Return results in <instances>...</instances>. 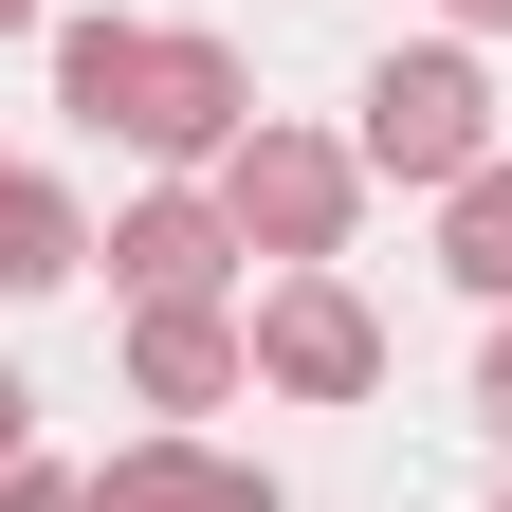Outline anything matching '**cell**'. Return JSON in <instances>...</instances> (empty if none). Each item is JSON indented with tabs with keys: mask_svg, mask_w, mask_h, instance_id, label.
Here are the masks:
<instances>
[{
	"mask_svg": "<svg viewBox=\"0 0 512 512\" xmlns=\"http://www.w3.org/2000/svg\"><path fill=\"white\" fill-rule=\"evenodd\" d=\"M202 183H220L238 256H275V275H348V220H366V165H348V128H293V110H256V128H238Z\"/></svg>",
	"mask_w": 512,
	"mask_h": 512,
	"instance_id": "obj_1",
	"label": "cell"
},
{
	"mask_svg": "<svg viewBox=\"0 0 512 512\" xmlns=\"http://www.w3.org/2000/svg\"><path fill=\"white\" fill-rule=\"evenodd\" d=\"M348 165L366 183H476L494 165V92H476V37H421V55H384V74L348 92Z\"/></svg>",
	"mask_w": 512,
	"mask_h": 512,
	"instance_id": "obj_2",
	"label": "cell"
},
{
	"mask_svg": "<svg viewBox=\"0 0 512 512\" xmlns=\"http://www.w3.org/2000/svg\"><path fill=\"white\" fill-rule=\"evenodd\" d=\"M256 128V55L238 37H183V19H147L128 37V92H110V147H147L165 183H202L220 147Z\"/></svg>",
	"mask_w": 512,
	"mask_h": 512,
	"instance_id": "obj_3",
	"label": "cell"
},
{
	"mask_svg": "<svg viewBox=\"0 0 512 512\" xmlns=\"http://www.w3.org/2000/svg\"><path fill=\"white\" fill-rule=\"evenodd\" d=\"M238 348H256V403H366L384 384V311L348 275H275L238 311Z\"/></svg>",
	"mask_w": 512,
	"mask_h": 512,
	"instance_id": "obj_4",
	"label": "cell"
},
{
	"mask_svg": "<svg viewBox=\"0 0 512 512\" xmlns=\"http://www.w3.org/2000/svg\"><path fill=\"white\" fill-rule=\"evenodd\" d=\"M92 256H110L128 311H238V220H220V183H147Z\"/></svg>",
	"mask_w": 512,
	"mask_h": 512,
	"instance_id": "obj_5",
	"label": "cell"
},
{
	"mask_svg": "<svg viewBox=\"0 0 512 512\" xmlns=\"http://www.w3.org/2000/svg\"><path fill=\"white\" fill-rule=\"evenodd\" d=\"M92 512H293L256 458H220L202 421H147V439H110L92 458Z\"/></svg>",
	"mask_w": 512,
	"mask_h": 512,
	"instance_id": "obj_6",
	"label": "cell"
},
{
	"mask_svg": "<svg viewBox=\"0 0 512 512\" xmlns=\"http://www.w3.org/2000/svg\"><path fill=\"white\" fill-rule=\"evenodd\" d=\"M238 384H256L238 311H128V403H147V421H220Z\"/></svg>",
	"mask_w": 512,
	"mask_h": 512,
	"instance_id": "obj_7",
	"label": "cell"
},
{
	"mask_svg": "<svg viewBox=\"0 0 512 512\" xmlns=\"http://www.w3.org/2000/svg\"><path fill=\"white\" fill-rule=\"evenodd\" d=\"M92 275V202L55 165H0V293H74Z\"/></svg>",
	"mask_w": 512,
	"mask_h": 512,
	"instance_id": "obj_8",
	"label": "cell"
},
{
	"mask_svg": "<svg viewBox=\"0 0 512 512\" xmlns=\"http://www.w3.org/2000/svg\"><path fill=\"white\" fill-rule=\"evenodd\" d=\"M439 275H458L476 311H512V147L476 183H439Z\"/></svg>",
	"mask_w": 512,
	"mask_h": 512,
	"instance_id": "obj_9",
	"label": "cell"
},
{
	"mask_svg": "<svg viewBox=\"0 0 512 512\" xmlns=\"http://www.w3.org/2000/svg\"><path fill=\"white\" fill-rule=\"evenodd\" d=\"M128 37H147V19H55V110H74V128H110V92H128Z\"/></svg>",
	"mask_w": 512,
	"mask_h": 512,
	"instance_id": "obj_10",
	"label": "cell"
},
{
	"mask_svg": "<svg viewBox=\"0 0 512 512\" xmlns=\"http://www.w3.org/2000/svg\"><path fill=\"white\" fill-rule=\"evenodd\" d=\"M476 439L512 458V311H494V348H476Z\"/></svg>",
	"mask_w": 512,
	"mask_h": 512,
	"instance_id": "obj_11",
	"label": "cell"
},
{
	"mask_svg": "<svg viewBox=\"0 0 512 512\" xmlns=\"http://www.w3.org/2000/svg\"><path fill=\"white\" fill-rule=\"evenodd\" d=\"M0 512H92V476H55V458H19V476H0Z\"/></svg>",
	"mask_w": 512,
	"mask_h": 512,
	"instance_id": "obj_12",
	"label": "cell"
},
{
	"mask_svg": "<svg viewBox=\"0 0 512 512\" xmlns=\"http://www.w3.org/2000/svg\"><path fill=\"white\" fill-rule=\"evenodd\" d=\"M19 458H37V384L0 366V476H19Z\"/></svg>",
	"mask_w": 512,
	"mask_h": 512,
	"instance_id": "obj_13",
	"label": "cell"
},
{
	"mask_svg": "<svg viewBox=\"0 0 512 512\" xmlns=\"http://www.w3.org/2000/svg\"><path fill=\"white\" fill-rule=\"evenodd\" d=\"M439 37H512V0H439Z\"/></svg>",
	"mask_w": 512,
	"mask_h": 512,
	"instance_id": "obj_14",
	"label": "cell"
},
{
	"mask_svg": "<svg viewBox=\"0 0 512 512\" xmlns=\"http://www.w3.org/2000/svg\"><path fill=\"white\" fill-rule=\"evenodd\" d=\"M0 37H55V0H0Z\"/></svg>",
	"mask_w": 512,
	"mask_h": 512,
	"instance_id": "obj_15",
	"label": "cell"
},
{
	"mask_svg": "<svg viewBox=\"0 0 512 512\" xmlns=\"http://www.w3.org/2000/svg\"><path fill=\"white\" fill-rule=\"evenodd\" d=\"M494 512H512V494H494Z\"/></svg>",
	"mask_w": 512,
	"mask_h": 512,
	"instance_id": "obj_16",
	"label": "cell"
}]
</instances>
